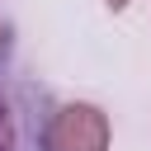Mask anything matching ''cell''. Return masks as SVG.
I'll return each instance as SVG.
<instances>
[{
  "label": "cell",
  "mask_w": 151,
  "mask_h": 151,
  "mask_svg": "<svg viewBox=\"0 0 151 151\" xmlns=\"http://www.w3.org/2000/svg\"><path fill=\"white\" fill-rule=\"evenodd\" d=\"M127 5H132V0H109V9H127Z\"/></svg>",
  "instance_id": "2"
},
{
  "label": "cell",
  "mask_w": 151,
  "mask_h": 151,
  "mask_svg": "<svg viewBox=\"0 0 151 151\" xmlns=\"http://www.w3.org/2000/svg\"><path fill=\"white\" fill-rule=\"evenodd\" d=\"M0 151H5V118H0Z\"/></svg>",
  "instance_id": "3"
},
{
  "label": "cell",
  "mask_w": 151,
  "mask_h": 151,
  "mask_svg": "<svg viewBox=\"0 0 151 151\" xmlns=\"http://www.w3.org/2000/svg\"><path fill=\"white\" fill-rule=\"evenodd\" d=\"M0 47H5V24H0Z\"/></svg>",
  "instance_id": "4"
},
{
  "label": "cell",
  "mask_w": 151,
  "mask_h": 151,
  "mask_svg": "<svg viewBox=\"0 0 151 151\" xmlns=\"http://www.w3.org/2000/svg\"><path fill=\"white\" fill-rule=\"evenodd\" d=\"M109 113L94 104H61L47 118L42 146L47 151H109Z\"/></svg>",
  "instance_id": "1"
}]
</instances>
